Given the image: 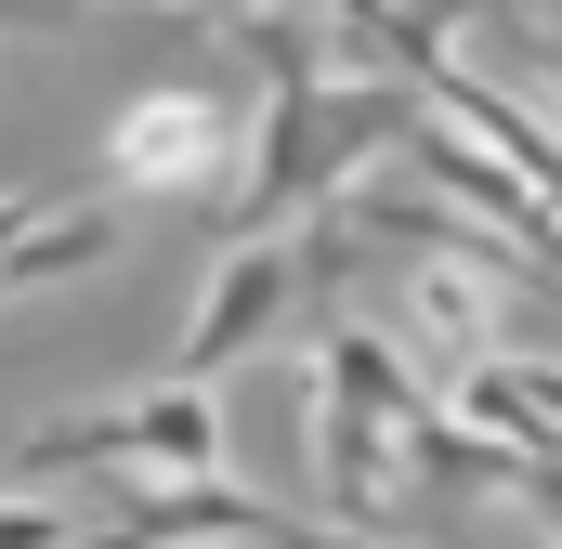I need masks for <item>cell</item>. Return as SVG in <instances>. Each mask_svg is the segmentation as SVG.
<instances>
[{"label":"cell","mask_w":562,"mask_h":549,"mask_svg":"<svg viewBox=\"0 0 562 549\" xmlns=\"http://www.w3.org/2000/svg\"><path fill=\"white\" fill-rule=\"evenodd\" d=\"M236 26H249V53H262V144H249V183L223 197V223L249 236V223H288V210L353 197V170H367L380 144H406V92H393V79H340V66L301 40V13H236Z\"/></svg>","instance_id":"1"},{"label":"cell","mask_w":562,"mask_h":549,"mask_svg":"<svg viewBox=\"0 0 562 549\" xmlns=\"http://www.w3.org/2000/svg\"><path fill=\"white\" fill-rule=\"evenodd\" d=\"M431 406H445V393L406 380V354H393L380 327H327V340H314V418H301V445H314L340 524H393V497H406V432H419Z\"/></svg>","instance_id":"2"},{"label":"cell","mask_w":562,"mask_h":549,"mask_svg":"<svg viewBox=\"0 0 562 549\" xmlns=\"http://www.w3.org/2000/svg\"><path fill=\"white\" fill-rule=\"evenodd\" d=\"M210 170H223L210 92H132L105 119V183H132V197H210Z\"/></svg>","instance_id":"6"},{"label":"cell","mask_w":562,"mask_h":549,"mask_svg":"<svg viewBox=\"0 0 562 549\" xmlns=\"http://www.w3.org/2000/svg\"><path fill=\"white\" fill-rule=\"evenodd\" d=\"M262 537H276V549H367V524H288V511H276Z\"/></svg>","instance_id":"10"},{"label":"cell","mask_w":562,"mask_h":549,"mask_svg":"<svg viewBox=\"0 0 562 549\" xmlns=\"http://www.w3.org/2000/svg\"><path fill=\"white\" fill-rule=\"evenodd\" d=\"M183 13H301V0H183Z\"/></svg>","instance_id":"14"},{"label":"cell","mask_w":562,"mask_h":549,"mask_svg":"<svg viewBox=\"0 0 562 549\" xmlns=\"http://www.w3.org/2000/svg\"><path fill=\"white\" fill-rule=\"evenodd\" d=\"M393 354H406V380L445 393V380H471L484 354H497V249H471V236H431L406 288H393V327H380Z\"/></svg>","instance_id":"4"},{"label":"cell","mask_w":562,"mask_h":549,"mask_svg":"<svg viewBox=\"0 0 562 549\" xmlns=\"http://www.w3.org/2000/svg\"><path fill=\"white\" fill-rule=\"evenodd\" d=\"M537 66L562 79V0H537Z\"/></svg>","instance_id":"13"},{"label":"cell","mask_w":562,"mask_h":549,"mask_svg":"<svg viewBox=\"0 0 562 549\" xmlns=\"http://www.w3.org/2000/svg\"><path fill=\"white\" fill-rule=\"evenodd\" d=\"M119 249V223L105 210H26V236L0 249V301H26V288H66V274H92Z\"/></svg>","instance_id":"8"},{"label":"cell","mask_w":562,"mask_h":549,"mask_svg":"<svg viewBox=\"0 0 562 549\" xmlns=\"http://www.w3.org/2000/svg\"><path fill=\"white\" fill-rule=\"evenodd\" d=\"M66 13H92V0H0V26H66Z\"/></svg>","instance_id":"12"},{"label":"cell","mask_w":562,"mask_h":549,"mask_svg":"<svg viewBox=\"0 0 562 549\" xmlns=\"http://www.w3.org/2000/svg\"><path fill=\"white\" fill-rule=\"evenodd\" d=\"M26 210H40V197H0V249H13V236H26Z\"/></svg>","instance_id":"15"},{"label":"cell","mask_w":562,"mask_h":549,"mask_svg":"<svg viewBox=\"0 0 562 549\" xmlns=\"http://www.w3.org/2000/svg\"><path fill=\"white\" fill-rule=\"evenodd\" d=\"M288 314H301V249L288 236H249L236 262L210 274V301H196V327H183V354H170V380H223L236 354H262Z\"/></svg>","instance_id":"5"},{"label":"cell","mask_w":562,"mask_h":549,"mask_svg":"<svg viewBox=\"0 0 562 549\" xmlns=\"http://www.w3.org/2000/svg\"><path fill=\"white\" fill-rule=\"evenodd\" d=\"M510 393H524V406H537V418L562 432V367H524V354H510Z\"/></svg>","instance_id":"11"},{"label":"cell","mask_w":562,"mask_h":549,"mask_svg":"<svg viewBox=\"0 0 562 549\" xmlns=\"http://www.w3.org/2000/svg\"><path fill=\"white\" fill-rule=\"evenodd\" d=\"M13 471L26 484H53V471H223V406H210V380H157L132 406L40 418L13 445Z\"/></svg>","instance_id":"3"},{"label":"cell","mask_w":562,"mask_h":549,"mask_svg":"<svg viewBox=\"0 0 562 549\" xmlns=\"http://www.w3.org/2000/svg\"><path fill=\"white\" fill-rule=\"evenodd\" d=\"M276 511L249 497V484H223V471H157L119 524H79L66 549H183V537H262Z\"/></svg>","instance_id":"7"},{"label":"cell","mask_w":562,"mask_h":549,"mask_svg":"<svg viewBox=\"0 0 562 549\" xmlns=\"http://www.w3.org/2000/svg\"><path fill=\"white\" fill-rule=\"evenodd\" d=\"M79 537V511H53V497H0V549H66Z\"/></svg>","instance_id":"9"}]
</instances>
